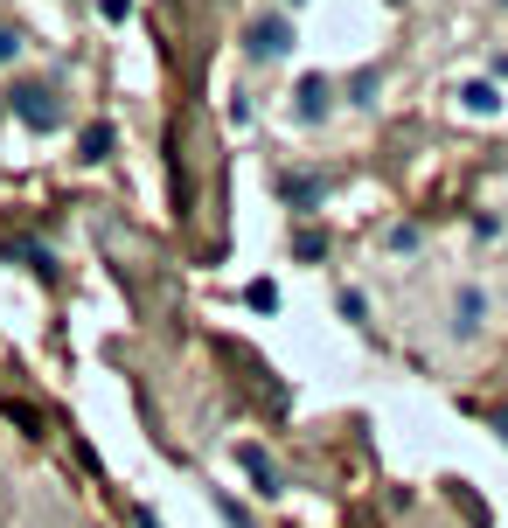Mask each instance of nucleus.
I'll list each match as a JSON object with an SVG mask.
<instances>
[{"label": "nucleus", "mask_w": 508, "mask_h": 528, "mask_svg": "<svg viewBox=\"0 0 508 528\" xmlns=\"http://www.w3.org/2000/svg\"><path fill=\"white\" fill-rule=\"evenodd\" d=\"M481 306H488V299H481V292L467 285V292L453 299V327H460V334H474V327H481Z\"/></svg>", "instance_id": "nucleus-7"}, {"label": "nucleus", "mask_w": 508, "mask_h": 528, "mask_svg": "<svg viewBox=\"0 0 508 528\" xmlns=\"http://www.w3.org/2000/svg\"><path fill=\"white\" fill-rule=\"evenodd\" d=\"M460 98H467V112H474V119H495V112H502V91H495L488 77H481V84H467Z\"/></svg>", "instance_id": "nucleus-6"}, {"label": "nucleus", "mask_w": 508, "mask_h": 528, "mask_svg": "<svg viewBox=\"0 0 508 528\" xmlns=\"http://www.w3.org/2000/svg\"><path fill=\"white\" fill-rule=\"evenodd\" d=\"M244 299H251L258 313H272V306H279V285H272V278H258V285H244Z\"/></svg>", "instance_id": "nucleus-8"}, {"label": "nucleus", "mask_w": 508, "mask_h": 528, "mask_svg": "<svg viewBox=\"0 0 508 528\" xmlns=\"http://www.w3.org/2000/svg\"><path fill=\"white\" fill-rule=\"evenodd\" d=\"M321 195H328V181H321V174H286V202H293V209H314Z\"/></svg>", "instance_id": "nucleus-5"}, {"label": "nucleus", "mask_w": 508, "mask_h": 528, "mask_svg": "<svg viewBox=\"0 0 508 528\" xmlns=\"http://www.w3.org/2000/svg\"><path fill=\"white\" fill-rule=\"evenodd\" d=\"M140 528H161V522H154V515H147V508H140Z\"/></svg>", "instance_id": "nucleus-12"}, {"label": "nucleus", "mask_w": 508, "mask_h": 528, "mask_svg": "<svg viewBox=\"0 0 508 528\" xmlns=\"http://www.w3.org/2000/svg\"><path fill=\"white\" fill-rule=\"evenodd\" d=\"M244 49H251L258 63H279V56L293 49V28H286L279 14H272V21H251V35H244Z\"/></svg>", "instance_id": "nucleus-2"}, {"label": "nucleus", "mask_w": 508, "mask_h": 528, "mask_svg": "<svg viewBox=\"0 0 508 528\" xmlns=\"http://www.w3.org/2000/svg\"><path fill=\"white\" fill-rule=\"evenodd\" d=\"M14 119H21L28 132H56V126H63V105H56V91L21 84V91H14Z\"/></svg>", "instance_id": "nucleus-1"}, {"label": "nucleus", "mask_w": 508, "mask_h": 528, "mask_svg": "<svg viewBox=\"0 0 508 528\" xmlns=\"http://www.w3.org/2000/svg\"><path fill=\"white\" fill-rule=\"evenodd\" d=\"M495 424H502V438H508V410H502V417H495Z\"/></svg>", "instance_id": "nucleus-13"}, {"label": "nucleus", "mask_w": 508, "mask_h": 528, "mask_svg": "<svg viewBox=\"0 0 508 528\" xmlns=\"http://www.w3.org/2000/svg\"><path fill=\"white\" fill-rule=\"evenodd\" d=\"M223 522H230V528H251V515H244L237 501H223Z\"/></svg>", "instance_id": "nucleus-11"}, {"label": "nucleus", "mask_w": 508, "mask_h": 528, "mask_svg": "<svg viewBox=\"0 0 508 528\" xmlns=\"http://www.w3.org/2000/svg\"><path fill=\"white\" fill-rule=\"evenodd\" d=\"M14 56H21V35H14V28H0V63H14Z\"/></svg>", "instance_id": "nucleus-10"}, {"label": "nucleus", "mask_w": 508, "mask_h": 528, "mask_svg": "<svg viewBox=\"0 0 508 528\" xmlns=\"http://www.w3.org/2000/svg\"><path fill=\"white\" fill-rule=\"evenodd\" d=\"M328 105H335V84H328V77H307V84H300V105H293V112H300V119L314 126V119H328Z\"/></svg>", "instance_id": "nucleus-4"}, {"label": "nucleus", "mask_w": 508, "mask_h": 528, "mask_svg": "<svg viewBox=\"0 0 508 528\" xmlns=\"http://www.w3.org/2000/svg\"><path fill=\"white\" fill-rule=\"evenodd\" d=\"M237 466L258 480V494H286V480H279V466L265 459V445H237Z\"/></svg>", "instance_id": "nucleus-3"}, {"label": "nucleus", "mask_w": 508, "mask_h": 528, "mask_svg": "<svg viewBox=\"0 0 508 528\" xmlns=\"http://www.w3.org/2000/svg\"><path fill=\"white\" fill-rule=\"evenodd\" d=\"M112 153V126H91L84 132V160H105Z\"/></svg>", "instance_id": "nucleus-9"}]
</instances>
